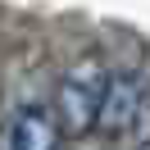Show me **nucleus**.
Segmentation results:
<instances>
[{"label": "nucleus", "mask_w": 150, "mask_h": 150, "mask_svg": "<svg viewBox=\"0 0 150 150\" xmlns=\"http://www.w3.org/2000/svg\"><path fill=\"white\" fill-rule=\"evenodd\" d=\"M141 150H150V141H146V146H141Z\"/></svg>", "instance_id": "4"}, {"label": "nucleus", "mask_w": 150, "mask_h": 150, "mask_svg": "<svg viewBox=\"0 0 150 150\" xmlns=\"http://www.w3.org/2000/svg\"><path fill=\"white\" fill-rule=\"evenodd\" d=\"M150 105V77L146 73H114L109 77V91L100 100V118H96V132L105 137H123V132L137 127V118L146 114Z\"/></svg>", "instance_id": "2"}, {"label": "nucleus", "mask_w": 150, "mask_h": 150, "mask_svg": "<svg viewBox=\"0 0 150 150\" xmlns=\"http://www.w3.org/2000/svg\"><path fill=\"white\" fill-rule=\"evenodd\" d=\"M59 137H64V127H59L55 105L50 109L46 105H23L0 132V150H55Z\"/></svg>", "instance_id": "3"}, {"label": "nucleus", "mask_w": 150, "mask_h": 150, "mask_svg": "<svg viewBox=\"0 0 150 150\" xmlns=\"http://www.w3.org/2000/svg\"><path fill=\"white\" fill-rule=\"evenodd\" d=\"M109 68H105L100 55H82L64 77H59V91H55V114H59V127L64 137H82V132L96 127L100 118V100L109 91Z\"/></svg>", "instance_id": "1"}]
</instances>
